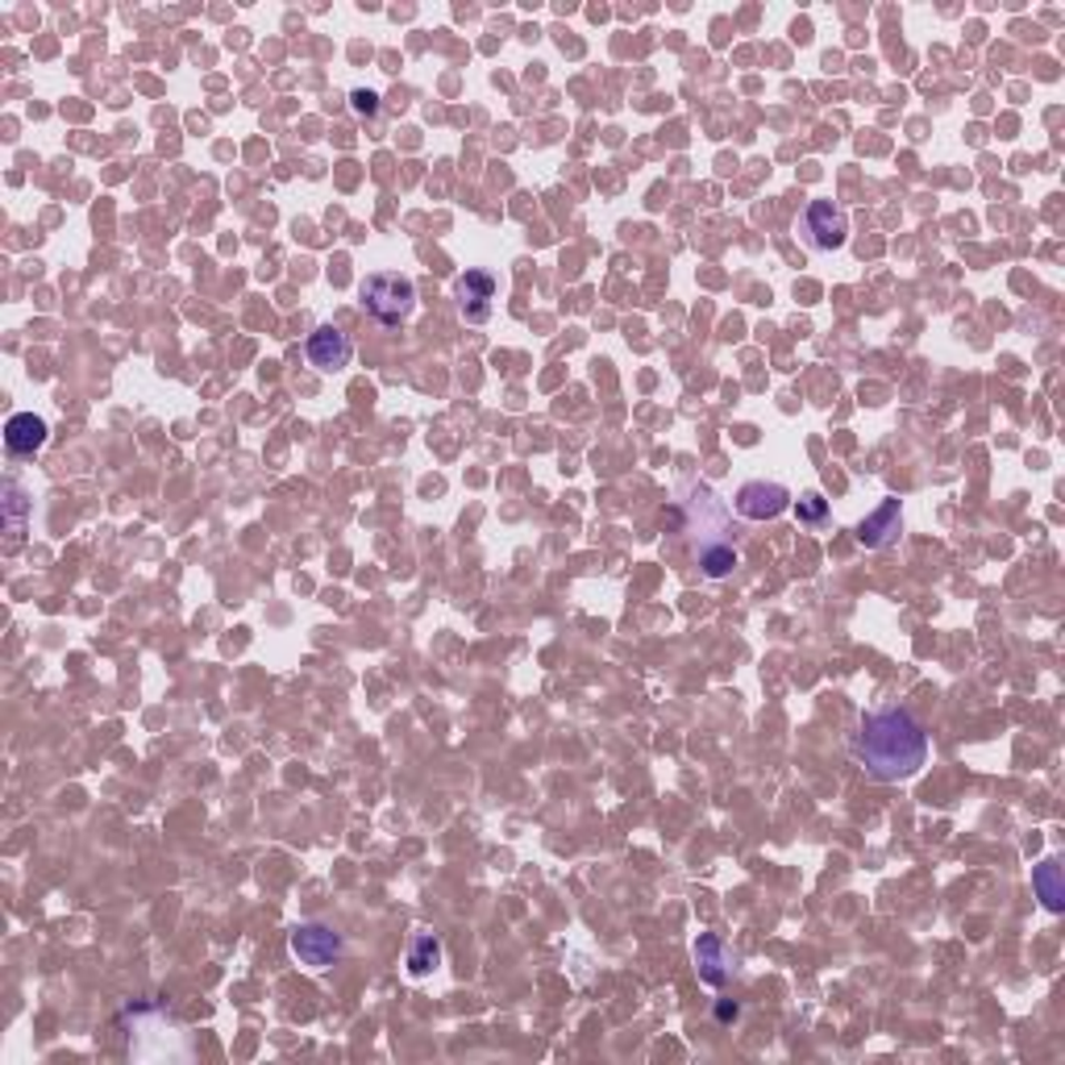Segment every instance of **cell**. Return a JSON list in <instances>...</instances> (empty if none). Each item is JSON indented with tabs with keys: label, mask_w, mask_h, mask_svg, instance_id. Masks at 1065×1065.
<instances>
[{
	"label": "cell",
	"mask_w": 1065,
	"mask_h": 1065,
	"mask_svg": "<svg viewBox=\"0 0 1065 1065\" xmlns=\"http://www.w3.org/2000/svg\"><path fill=\"white\" fill-rule=\"evenodd\" d=\"M1033 890H1036V899L1049 907V911H1062L1065 907L1062 866H1057V861H1041V866L1033 870Z\"/></svg>",
	"instance_id": "11"
},
{
	"label": "cell",
	"mask_w": 1065,
	"mask_h": 1065,
	"mask_svg": "<svg viewBox=\"0 0 1065 1065\" xmlns=\"http://www.w3.org/2000/svg\"><path fill=\"white\" fill-rule=\"evenodd\" d=\"M854 753L866 766V775L878 782L911 779L928 762V732L916 724L907 708H878L861 720V732L854 737Z\"/></svg>",
	"instance_id": "1"
},
{
	"label": "cell",
	"mask_w": 1065,
	"mask_h": 1065,
	"mask_svg": "<svg viewBox=\"0 0 1065 1065\" xmlns=\"http://www.w3.org/2000/svg\"><path fill=\"white\" fill-rule=\"evenodd\" d=\"M351 337L342 334V329H334V325H321L317 334L308 337V358H313V366H321V371H342V366L351 363Z\"/></svg>",
	"instance_id": "8"
},
{
	"label": "cell",
	"mask_w": 1065,
	"mask_h": 1065,
	"mask_svg": "<svg viewBox=\"0 0 1065 1065\" xmlns=\"http://www.w3.org/2000/svg\"><path fill=\"white\" fill-rule=\"evenodd\" d=\"M47 421L33 413H17L9 416V425H4V445H9V454H17V458H30V454H38L42 445H47Z\"/></svg>",
	"instance_id": "9"
},
{
	"label": "cell",
	"mask_w": 1065,
	"mask_h": 1065,
	"mask_svg": "<svg viewBox=\"0 0 1065 1065\" xmlns=\"http://www.w3.org/2000/svg\"><path fill=\"white\" fill-rule=\"evenodd\" d=\"M26 512H30V500H26V492L9 479V483H4V525H9L13 545H17V538L26 533Z\"/></svg>",
	"instance_id": "13"
},
{
	"label": "cell",
	"mask_w": 1065,
	"mask_h": 1065,
	"mask_svg": "<svg viewBox=\"0 0 1065 1065\" xmlns=\"http://www.w3.org/2000/svg\"><path fill=\"white\" fill-rule=\"evenodd\" d=\"M803 234L816 250H841L845 238H849V221L832 200H811L808 213H803Z\"/></svg>",
	"instance_id": "4"
},
{
	"label": "cell",
	"mask_w": 1065,
	"mask_h": 1065,
	"mask_svg": "<svg viewBox=\"0 0 1065 1065\" xmlns=\"http://www.w3.org/2000/svg\"><path fill=\"white\" fill-rule=\"evenodd\" d=\"M696 562H700V571L708 574V579H729V574L737 571V550H732V545H712V550L696 554Z\"/></svg>",
	"instance_id": "14"
},
{
	"label": "cell",
	"mask_w": 1065,
	"mask_h": 1065,
	"mask_svg": "<svg viewBox=\"0 0 1065 1065\" xmlns=\"http://www.w3.org/2000/svg\"><path fill=\"white\" fill-rule=\"evenodd\" d=\"M437 966H442V945H437V937H430V933L413 937V945H408V974H413V978H425V974H433Z\"/></svg>",
	"instance_id": "12"
},
{
	"label": "cell",
	"mask_w": 1065,
	"mask_h": 1065,
	"mask_svg": "<svg viewBox=\"0 0 1065 1065\" xmlns=\"http://www.w3.org/2000/svg\"><path fill=\"white\" fill-rule=\"evenodd\" d=\"M696 970L708 986L729 983V949L716 933H700V940H696Z\"/></svg>",
	"instance_id": "10"
},
{
	"label": "cell",
	"mask_w": 1065,
	"mask_h": 1065,
	"mask_svg": "<svg viewBox=\"0 0 1065 1065\" xmlns=\"http://www.w3.org/2000/svg\"><path fill=\"white\" fill-rule=\"evenodd\" d=\"M737 1016H741L737 1003H716V1019H720V1024H729V1019H737Z\"/></svg>",
	"instance_id": "17"
},
{
	"label": "cell",
	"mask_w": 1065,
	"mask_h": 1065,
	"mask_svg": "<svg viewBox=\"0 0 1065 1065\" xmlns=\"http://www.w3.org/2000/svg\"><path fill=\"white\" fill-rule=\"evenodd\" d=\"M791 509V492L782 483H766V479H753L737 492V512L746 521H775L782 512Z\"/></svg>",
	"instance_id": "5"
},
{
	"label": "cell",
	"mask_w": 1065,
	"mask_h": 1065,
	"mask_svg": "<svg viewBox=\"0 0 1065 1065\" xmlns=\"http://www.w3.org/2000/svg\"><path fill=\"white\" fill-rule=\"evenodd\" d=\"M358 296H363L366 313L379 321V325H387V329H392V325H404L408 313L416 308L413 279L400 275V270H375V275H366Z\"/></svg>",
	"instance_id": "2"
},
{
	"label": "cell",
	"mask_w": 1065,
	"mask_h": 1065,
	"mask_svg": "<svg viewBox=\"0 0 1065 1065\" xmlns=\"http://www.w3.org/2000/svg\"><path fill=\"white\" fill-rule=\"evenodd\" d=\"M454 292H458V304H462V313H466V321H475V325L487 321L495 300V279L487 270H466Z\"/></svg>",
	"instance_id": "7"
},
{
	"label": "cell",
	"mask_w": 1065,
	"mask_h": 1065,
	"mask_svg": "<svg viewBox=\"0 0 1065 1065\" xmlns=\"http://www.w3.org/2000/svg\"><path fill=\"white\" fill-rule=\"evenodd\" d=\"M346 954V940L329 924H296L292 928V957L308 970H325Z\"/></svg>",
	"instance_id": "3"
},
{
	"label": "cell",
	"mask_w": 1065,
	"mask_h": 1065,
	"mask_svg": "<svg viewBox=\"0 0 1065 1065\" xmlns=\"http://www.w3.org/2000/svg\"><path fill=\"white\" fill-rule=\"evenodd\" d=\"M351 100H354V112H363V117H375V112H379V96L375 92H363V88H358Z\"/></svg>",
	"instance_id": "16"
},
{
	"label": "cell",
	"mask_w": 1065,
	"mask_h": 1065,
	"mask_svg": "<svg viewBox=\"0 0 1065 1065\" xmlns=\"http://www.w3.org/2000/svg\"><path fill=\"white\" fill-rule=\"evenodd\" d=\"M899 533H904V504L899 500H882L858 525V541L866 550H887L899 541Z\"/></svg>",
	"instance_id": "6"
},
{
	"label": "cell",
	"mask_w": 1065,
	"mask_h": 1065,
	"mask_svg": "<svg viewBox=\"0 0 1065 1065\" xmlns=\"http://www.w3.org/2000/svg\"><path fill=\"white\" fill-rule=\"evenodd\" d=\"M825 512H828V504L820 500V495H803V500H799V516H803V521H820Z\"/></svg>",
	"instance_id": "15"
}]
</instances>
